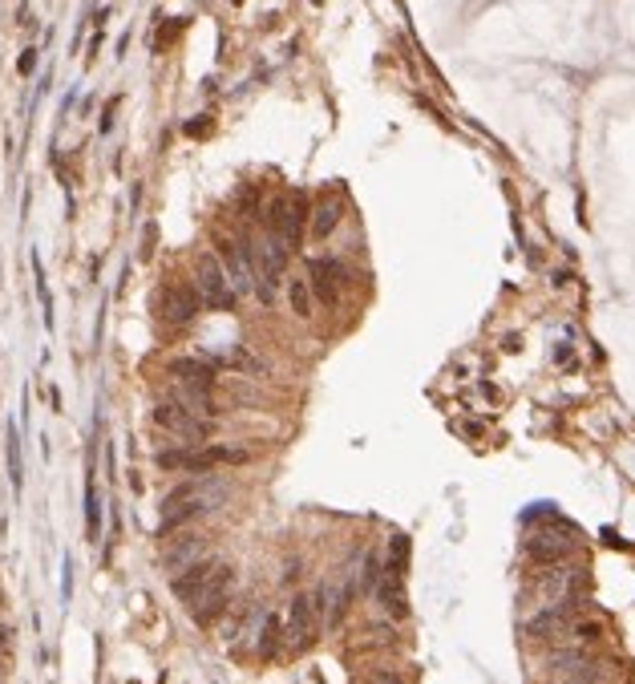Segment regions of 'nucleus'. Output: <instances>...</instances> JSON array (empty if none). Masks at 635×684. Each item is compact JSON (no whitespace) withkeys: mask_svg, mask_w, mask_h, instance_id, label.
<instances>
[{"mask_svg":"<svg viewBox=\"0 0 635 684\" xmlns=\"http://www.w3.org/2000/svg\"><path fill=\"white\" fill-rule=\"evenodd\" d=\"M211 571H214L211 559H194V563H186V567L179 571V575L171 579V592H174V595H179L182 604H186V599H191V595L199 592L203 584H207V575H211Z\"/></svg>","mask_w":635,"mask_h":684,"instance_id":"4468645a","label":"nucleus"},{"mask_svg":"<svg viewBox=\"0 0 635 684\" xmlns=\"http://www.w3.org/2000/svg\"><path fill=\"white\" fill-rule=\"evenodd\" d=\"M292 312L300 316V321L312 316V292H307V279H296V284H292Z\"/></svg>","mask_w":635,"mask_h":684,"instance_id":"412c9836","label":"nucleus"},{"mask_svg":"<svg viewBox=\"0 0 635 684\" xmlns=\"http://www.w3.org/2000/svg\"><path fill=\"white\" fill-rule=\"evenodd\" d=\"M8 474H13V486L21 490L25 470H21V442H16V429H8Z\"/></svg>","mask_w":635,"mask_h":684,"instance_id":"aec40b11","label":"nucleus"},{"mask_svg":"<svg viewBox=\"0 0 635 684\" xmlns=\"http://www.w3.org/2000/svg\"><path fill=\"white\" fill-rule=\"evenodd\" d=\"M8 640H13V627H8V624H0V648H5Z\"/></svg>","mask_w":635,"mask_h":684,"instance_id":"cd10ccee","label":"nucleus"},{"mask_svg":"<svg viewBox=\"0 0 635 684\" xmlns=\"http://www.w3.org/2000/svg\"><path fill=\"white\" fill-rule=\"evenodd\" d=\"M166 373H171L182 389H203V393L214 389V364L199 361V357H174L166 364Z\"/></svg>","mask_w":635,"mask_h":684,"instance_id":"f8f14e48","label":"nucleus"},{"mask_svg":"<svg viewBox=\"0 0 635 684\" xmlns=\"http://www.w3.org/2000/svg\"><path fill=\"white\" fill-rule=\"evenodd\" d=\"M219 494V486L214 482H182L174 486L171 494L162 499V535L174 527H182V522L199 519L203 510H211V499Z\"/></svg>","mask_w":635,"mask_h":684,"instance_id":"f03ea898","label":"nucleus"},{"mask_svg":"<svg viewBox=\"0 0 635 684\" xmlns=\"http://www.w3.org/2000/svg\"><path fill=\"white\" fill-rule=\"evenodd\" d=\"M86 522H89V539H98V531H101V510H98V490H93V478L86 482Z\"/></svg>","mask_w":635,"mask_h":684,"instance_id":"4be33fe9","label":"nucleus"},{"mask_svg":"<svg viewBox=\"0 0 635 684\" xmlns=\"http://www.w3.org/2000/svg\"><path fill=\"white\" fill-rule=\"evenodd\" d=\"M154 426H158V429H166V434H174V437H182L186 446H203V442L211 437L214 421H211V417L191 414V409L179 405V401H158V409H154Z\"/></svg>","mask_w":635,"mask_h":684,"instance_id":"7ed1b4c3","label":"nucleus"},{"mask_svg":"<svg viewBox=\"0 0 635 684\" xmlns=\"http://www.w3.org/2000/svg\"><path fill=\"white\" fill-rule=\"evenodd\" d=\"M583 664H587L583 644H578V648H558L555 656H550V672H555V677H571V672H578Z\"/></svg>","mask_w":635,"mask_h":684,"instance_id":"f3484780","label":"nucleus"},{"mask_svg":"<svg viewBox=\"0 0 635 684\" xmlns=\"http://www.w3.org/2000/svg\"><path fill=\"white\" fill-rule=\"evenodd\" d=\"M405 559H409V539L397 535V539H393V563H389L385 571H393V575H405Z\"/></svg>","mask_w":635,"mask_h":684,"instance_id":"b1692460","label":"nucleus"},{"mask_svg":"<svg viewBox=\"0 0 635 684\" xmlns=\"http://www.w3.org/2000/svg\"><path fill=\"white\" fill-rule=\"evenodd\" d=\"M33 65H36V58H33V53H25V58H21V73H33Z\"/></svg>","mask_w":635,"mask_h":684,"instance_id":"bb28decb","label":"nucleus"},{"mask_svg":"<svg viewBox=\"0 0 635 684\" xmlns=\"http://www.w3.org/2000/svg\"><path fill=\"white\" fill-rule=\"evenodd\" d=\"M575 551V539L571 531H558V527H538L526 535V555L535 559V563H558V559H567Z\"/></svg>","mask_w":635,"mask_h":684,"instance_id":"423d86ee","label":"nucleus"},{"mask_svg":"<svg viewBox=\"0 0 635 684\" xmlns=\"http://www.w3.org/2000/svg\"><path fill=\"white\" fill-rule=\"evenodd\" d=\"M0 607H5V592H0Z\"/></svg>","mask_w":635,"mask_h":684,"instance_id":"c85d7f7f","label":"nucleus"},{"mask_svg":"<svg viewBox=\"0 0 635 684\" xmlns=\"http://www.w3.org/2000/svg\"><path fill=\"white\" fill-rule=\"evenodd\" d=\"M372 595H377V604L385 607L393 620H401L405 616V587H401V575H393V571H380L377 587H372Z\"/></svg>","mask_w":635,"mask_h":684,"instance_id":"2eb2a0df","label":"nucleus"},{"mask_svg":"<svg viewBox=\"0 0 635 684\" xmlns=\"http://www.w3.org/2000/svg\"><path fill=\"white\" fill-rule=\"evenodd\" d=\"M231 587H235V567L227 563H214V571L207 575V584L199 587L191 599H186V607H191V620L199 627H211L219 620L223 612H227V599H231Z\"/></svg>","mask_w":635,"mask_h":684,"instance_id":"f257e3e1","label":"nucleus"},{"mask_svg":"<svg viewBox=\"0 0 635 684\" xmlns=\"http://www.w3.org/2000/svg\"><path fill=\"white\" fill-rule=\"evenodd\" d=\"M571 636L578 644H595L603 636V624L599 620H578V624H571Z\"/></svg>","mask_w":635,"mask_h":684,"instance_id":"5701e85b","label":"nucleus"},{"mask_svg":"<svg viewBox=\"0 0 635 684\" xmlns=\"http://www.w3.org/2000/svg\"><path fill=\"white\" fill-rule=\"evenodd\" d=\"M264 640H259V652L264 656H276L279 652V640H284V620H279L276 612H267V620H264Z\"/></svg>","mask_w":635,"mask_h":684,"instance_id":"6ab92c4d","label":"nucleus"},{"mask_svg":"<svg viewBox=\"0 0 635 684\" xmlns=\"http://www.w3.org/2000/svg\"><path fill=\"white\" fill-rule=\"evenodd\" d=\"M558 684H599V668H595V664H583V668L571 672V677H563Z\"/></svg>","mask_w":635,"mask_h":684,"instance_id":"a878e982","label":"nucleus"},{"mask_svg":"<svg viewBox=\"0 0 635 684\" xmlns=\"http://www.w3.org/2000/svg\"><path fill=\"white\" fill-rule=\"evenodd\" d=\"M194 559H203V542L199 539H179L171 547V555H166V567L171 571H182L186 563H194Z\"/></svg>","mask_w":635,"mask_h":684,"instance_id":"a211bd4d","label":"nucleus"},{"mask_svg":"<svg viewBox=\"0 0 635 684\" xmlns=\"http://www.w3.org/2000/svg\"><path fill=\"white\" fill-rule=\"evenodd\" d=\"M364 684H409V680L401 677L397 668H372L369 677H364Z\"/></svg>","mask_w":635,"mask_h":684,"instance_id":"393cba45","label":"nucleus"},{"mask_svg":"<svg viewBox=\"0 0 635 684\" xmlns=\"http://www.w3.org/2000/svg\"><path fill=\"white\" fill-rule=\"evenodd\" d=\"M284 264H287L284 239H267L264 251H259V276H264V279H259V292H264V300H272L279 276H284Z\"/></svg>","mask_w":635,"mask_h":684,"instance_id":"ddd939ff","label":"nucleus"},{"mask_svg":"<svg viewBox=\"0 0 635 684\" xmlns=\"http://www.w3.org/2000/svg\"><path fill=\"white\" fill-rule=\"evenodd\" d=\"M199 308H203V300L191 284H166L162 292H158V316H162L166 324H191L194 316H199Z\"/></svg>","mask_w":635,"mask_h":684,"instance_id":"39448f33","label":"nucleus"},{"mask_svg":"<svg viewBox=\"0 0 635 684\" xmlns=\"http://www.w3.org/2000/svg\"><path fill=\"white\" fill-rule=\"evenodd\" d=\"M316 616H312V604H307V595H296L292 607H287V627H284V644L292 652H304L307 644L316 640Z\"/></svg>","mask_w":635,"mask_h":684,"instance_id":"9d476101","label":"nucleus"},{"mask_svg":"<svg viewBox=\"0 0 635 684\" xmlns=\"http://www.w3.org/2000/svg\"><path fill=\"white\" fill-rule=\"evenodd\" d=\"M336 227H340V203L324 199L320 207L312 211V239H328Z\"/></svg>","mask_w":635,"mask_h":684,"instance_id":"dca6fc26","label":"nucleus"},{"mask_svg":"<svg viewBox=\"0 0 635 684\" xmlns=\"http://www.w3.org/2000/svg\"><path fill=\"white\" fill-rule=\"evenodd\" d=\"M194 284H199L203 304H211V308H231L239 300L235 288H231V279H227V271H223V264H219V256H199Z\"/></svg>","mask_w":635,"mask_h":684,"instance_id":"20e7f679","label":"nucleus"},{"mask_svg":"<svg viewBox=\"0 0 635 684\" xmlns=\"http://www.w3.org/2000/svg\"><path fill=\"white\" fill-rule=\"evenodd\" d=\"M300 219H304V195H279V199H272V207H267V227L284 243L300 239Z\"/></svg>","mask_w":635,"mask_h":684,"instance_id":"0eeeda50","label":"nucleus"},{"mask_svg":"<svg viewBox=\"0 0 635 684\" xmlns=\"http://www.w3.org/2000/svg\"><path fill=\"white\" fill-rule=\"evenodd\" d=\"M219 256H223V271H227L235 296H247L251 288H255V271H251V247L231 243V239H219Z\"/></svg>","mask_w":635,"mask_h":684,"instance_id":"1a4fd4ad","label":"nucleus"},{"mask_svg":"<svg viewBox=\"0 0 635 684\" xmlns=\"http://www.w3.org/2000/svg\"><path fill=\"white\" fill-rule=\"evenodd\" d=\"M349 271H344L336 259H312V268H307V292H312L320 304H340V288L349 284Z\"/></svg>","mask_w":635,"mask_h":684,"instance_id":"6e6552de","label":"nucleus"},{"mask_svg":"<svg viewBox=\"0 0 635 684\" xmlns=\"http://www.w3.org/2000/svg\"><path fill=\"white\" fill-rule=\"evenodd\" d=\"M575 607H578V595H567V599L547 604L543 612H538L535 620L526 624V636H535V640H550V636H558L567 627V620L575 616Z\"/></svg>","mask_w":635,"mask_h":684,"instance_id":"9b49d317","label":"nucleus"}]
</instances>
